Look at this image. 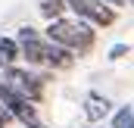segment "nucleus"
Segmentation results:
<instances>
[{
    "instance_id": "f257e3e1",
    "label": "nucleus",
    "mask_w": 134,
    "mask_h": 128,
    "mask_svg": "<svg viewBox=\"0 0 134 128\" xmlns=\"http://www.w3.org/2000/svg\"><path fill=\"white\" fill-rule=\"evenodd\" d=\"M47 38L56 41V44H63V47H69L78 56L91 53L94 44H97V34H94L91 22H84V19H66V16H59V19H53L47 25Z\"/></svg>"
},
{
    "instance_id": "f03ea898",
    "label": "nucleus",
    "mask_w": 134,
    "mask_h": 128,
    "mask_svg": "<svg viewBox=\"0 0 134 128\" xmlns=\"http://www.w3.org/2000/svg\"><path fill=\"white\" fill-rule=\"evenodd\" d=\"M0 103L13 113V119H16V122H22L25 128H44V125H41V119H37L34 103L28 100V97H22L19 91H13L3 78H0Z\"/></svg>"
},
{
    "instance_id": "7ed1b4c3",
    "label": "nucleus",
    "mask_w": 134,
    "mask_h": 128,
    "mask_svg": "<svg viewBox=\"0 0 134 128\" xmlns=\"http://www.w3.org/2000/svg\"><path fill=\"white\" fill-rule=\"evenodd\" d=\"M66 3L78 19L91 22L94 28H109L115 22V6L106 0H66Z\"/></svg>"
},
{
    "instance_id": "20e7f679",
    "label": "nucleus",
    "mask_w": 134,
    "mask_h": 128,
    "mask_svg": "<svg viewBox=\"0 0 134 128\" xmlns=\"http://www.w3.org/2000/svg\"><path fill=\"white\" fill-rule=\"evenodd\" d=\"M13 91H19L22 97H28L31 103H37L41 97H44V81L31 75V72H25V69H19V66H9V69H3V75H0Z\"/></svg>"
},
{
    "instance_id": "39448f33",
    "label": "nucleus",
    "mask_w": 134,
    "mask_h": 128,
    "mask_svg": "<svg viewBox=\"0 0 134 128\" xmlns=\"http://www.w3.org/2000/svg\"><path fill=\"white\" fill-rule=\"evenodd\" d=\"M16 41H19L22 56H25L31 66H47V47H50V38H41L31 25H22L19 34H16Z\"/></svg>"
},
{
    "instance_id": "423d86ee",
    "label": "nucleus",
    "mask_w": 134,
    "mask_h": 128,
    "mask_svg": "<svg viewBox=\"0 0 134 128\" xmlns=\"http://www.w3.org/2000/svg\"><path fill=\"white\" fill-rule=\"evenodd\" d=\"M109 113H112V103L103 94H87L84 97V116H87V122H100Z\"/></svg>"
},
{
    "instance_id": "0eeeda50",
    "label": "nucleus",
    "mask_w": 134,
    "mask_h": 128,
    "mask_svg": "<svg viewBox=\"0 0 134 128\" xmlns=\"http://www.w3.org/2000/svg\"><path fill=\"white\" fill-rule=\"evenodd\" d=\"M22 50H19V41L16 38H0V69H9V66L19 63Z\"/></svg>"
},
{
    "instance_id": "6e6552de",
    "label": "nucleus",
    "mask_w": 134,
    "mask_h": 128,
    "mask_svg": "<svg viewBox=\"0 0 134 128\" xmlns=\"http://www.w3.org/2000/svg\"><path fill=\"white\" fill-rule=\"evenodd\" d=\"M37 9H41V16H44V19H50V22H53V19L66 16L69 3H66V0H41V6H37Z\"/></svg>"
},
{
    "instance_id": "1a4fd4ad",
    "label": "nucleus",
    "mask_w": 134,
    "mask_h": 128,
    "mask_svg": "<svg viewBox=\"0 0 134 128\" xmlns=\"http://www.w3.org/2000/svg\"><path fill=\"white\" fill-rule=\"evenodd\" d=\"M112 128H134V109L131 106H122L112 116Z\"/></svg>"
},
{
    "instance_id": "9d476101",
    "label": "nucleus",
    "mask_w": 134,
    "mask_h": 128,
    "mask_svg": "<svg viewBox=\"0 0 134 128\" xmlns=\"http://www.w3.org/2000/svg\"><path fill=\"white\" fill-rule=\"evenodd\" d=\"M128 50H131L128 44H115V47H109V60H122Z\"/></svg>"
},
{
    "instance_id": "9b49d317",
    "label": "nucleus",
    "mask_w": 134,
    "mask_h": 128,
    "mask_svg": "<svg viewBox=\"0 0 134 128\" xmlns=\"http://www.w3.org/2000/svg\"><path fill=\"white\" fill-rule=\"evenodd\" d=\"M9 122H13V113H9V109H6V106L0 103V128H6Z\"/></svg>"
},
{
    "instance_id": "f8f14e48",
    "label": "nucleus",
    "mask_w": 134,
    "mask_h": 128,
    "mask_svg": "<svg viewBox=\"0 0 134 128\" xmlns=\"http://www.w3.org/2000/svg\"><path fill=\"white\" fill-rule=\"evenodd\" d=\"M106 3H112V6H119V3H125V0H106Z\"/></svg>"
},
{
    "instance_id": "ddd939ff",
    "label": "nucleus",
    "mask_w": 134,
    "mask_h": 128,
    "mask_svg": "<svg viewBox=\"0 0 134 128\" xmlns=\"http://www.w3.org/2000/svg\"><path fill=\"white\" fill-rule=\"evenodd\" d=\"M128 3H134V0H128Z\"/></svg>"
}]
</instances>
